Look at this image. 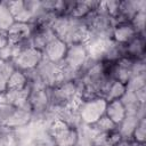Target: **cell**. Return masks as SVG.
<instances>
[{
    "mask_svg": "<svg viewBox=\"0 0 146 146\" xmlns=\"http://www.w3.org/2000/svg\"><path fill=\"white\" fill-rule=\"evenodd\" d=\"M11 47V59L14 67L16 70L23 71L25 73L32 72L38 68V66L43 60V52L31 46V43H24L21 46Z\"/></svg>",
    "mask_w": 146,
    "mask_h": 146,
    "instance_id": "obj_1",
    "label": "cell"
},
{
    "mask_svg": "<svg viewBox=\"0 0 146 146\" xmlns=\"http://www.w3.org/2000/svg\"><path fill=\"white\" fill-rule=\"evenodd\" d=\"M48 135L54 146H78L80 139L78 129L62 117L55 119L50 123Z\"/></svg>",
    "mask_w": 146,
    "mask_h": 146,
    "instance_id": "obj_2",
    "label": "cell"
},
{
    "mask_svg": "<svg viewBox=\"0 0 146 146\" xmlns=\"http://www.w3.org/2000/svg\"><path fill=\"white\" fill-rule=\"evenodd\" d=\"M107 100L102 96H95L82 99L76 108V114L80 121L87 125L92 127L102 116L105 115Z\"/></svg>",
    "mask_w": 146,
    "mask_h": 146,
    "instance_id": "obj_3",
    "label": "cell"
},
{
    "mask_svg": "<svg viewBox=\"0 0 146 146\" xmlns=\"http://www.w3.org/2000/svg\"><path fill=\"white\" fill-rule=\"evenodd\" d=\"M89 60V49L86 43H73L67 48L66 56L62 65L72 73H81Z\"/></svg>",
    "mask_w": 146,
    "mask_h": 146,
    "instance_id": "obj_4",
    "label": "cell"
},
{
    "mask_svg": "<svg viewBox=\"0 0 146 146\" xmlns=\"http://www.w3.org/2000/svg\"><path fill=\"white\" fill-rule=\"evenodd\" d=\"M34 32V26L31 23L14 22L11 26L7 30V36L9 46L16 47L24 43H29L31 36Z\"/></svg>",
    "mask_w": 146,
    "mask_h": 146,
    "instance_id": "obj_5",
    "label": "cell"
},
{
    "mask_svg": "<svg viewBox=\"0 0 146 146\" xmlns=\"http://www.w3.org/2000/svg\"><path fill=\"white\" fill-rule=\"evenodd\" d=\"M67 43L58 38H52L43 48V58L54 64V65H60L64 62V58L67 52Z\"/></svg>",
    "mask_w": 146,
    "mask_h": 146,
    "instance_id": "obj_6",
    "label": "cell"
},
{
    "mask_svg": "<svg viewBox=\"0 0 146 146\" xmlns=\"http://www.w3.org/2000/svg\"><path fill=\"white\" fill-rule=\"evenodd\" d=\"M137 35H139V33L136 31V29L130 22H121L114 24L111 33V40L116 46L123 47L130 41H132Z\"/></svg>",
    "mask_w": 146,
    "mask_h": 146,
    "instance_id": "obj_7",
    "label": "cell"
},
{
    "mask_svg": "<svg viewBox=\"0 0 146 146\" xmlns=\"http://www.w3.org/2000/svg\"><path fill=\"white\" fill-rule=\"evenodd\" d=\"M100 1H67V16L74 19H86L91 13L98 9Z\"/></svg>",
    "mask_w": 146,
    "mask_h": 146,
    "instance_id": "obj_8",
    "label": "cell"
},
{
    "mask_svg": "<svg viewBox=\"0 0 146 146\" xmlns=\"http://www.w3.org/2000/svg\"><path fill=\"white\" fill-rule=\"evenodd\" d=\"M29 105L31 107L32 113H43L48 110L50 105L49 98V90L48 88H38L36 90L32 88L31 95L29 98Z\"/></svg>",
    "mask_w": 146,
    "mask_h": 146,
    "instance_id": "obj_9",
    "label": "cell"
},
{
    "mask_svg": "<svg viewBox=\"0 0 146 146\" xmlns=\"http://www.w3.org/2000/svg\"><path fill=\"white\" fill-rule=\"evenodd\" d=\"M105 115L119 128L128 115V108L123 99H114L107 102Z\"/></svg>",
    "mask_w": 146,
    "mask_h": 146,
    "instance_id": "obj_10",
    "label": "cell"
},
{
    "mask_svg": "<svg viewBox=\"0 0 146 146\" xmlns=\"http://www.w3.org/2000/svg\"><path fill=\"white\" fill-rule=\"evenodd\" d=\"M145 47V35L139 34L128 44L121 47L122 56H127L133 60H144Z\"/></svg>",
    "mask_w": 146,
    "mask_h": 146,
    "instance_id": "obj_11",
    "label": "cell"
},
{
    "mask_svg": "<svg viewBox=\"0 0 146 146\" xmlns=\"http://www.w3.org/2000/svg\"><path fill=\"white\" fill-rule=\"evenodd\" d=\"M32 115L33 113L31 111L30 105L24 106V107H17L15 112L13 113V115L8 119V121L2 127L8 128V129H16V128L25 127L30 123Z\"/></svg>",
    "mask_w": 146,
    "mask_h": 146,
    "instance_id": "obj_12",
    "label": "cell"
},
{
    "mask_svg": "<svg viewBox=\"0 0 146 146\" xmlns=\"http://www.w3.org/2000/svg\"><path fill=\"white\" fill-rule=\"evenodd\" d=\"M32 86L26 87L22 90H7L2 94L3 99L15 107H24L29 105V98L31 95Z\"/></svg>",
    "mask_w": 146,
    "mask_h": 146,
    "instance_id": "obj_13",
    "label": "cell"
},
{
    "mask_svg": "<svg viewBox=\"0 0 146 146\" xmlns=\"http://www.w3.org/2000/svg\"><path fill=\"white\" fill-rule=\"evenodd\" d=\"M123 139L124 138L119 129L112 132H95L91 139V146H114Z\"/></svg>",
    "mask_w": 146,
    "mask_h": 146,
    "instance_id": "obj_14",
    "label": "cell"
},
{
    "mask_svg": "<svg viewBox=\"0 0 146 146\" xmlns=\"http://www.w3.org/2000/svg\"><path fill=\"white\" fill-rule=\"evenodd\" d=\"M128 91H129L128 84H124L115 80H110L102 97H104L107 102L114 99H123L128 94Z\"/></svg>",
    "mask_w": 146,
    "mask_h": 146,
    "instance_id": "obj_15",
    "label": "cell"
},
{
    "mask_svg": "<svg viewBox=\"0 0 146 146\" xmlns=\"http://www.w3.org/2000/svg\"><path fill=\"white\" fill-rule=\"evenodd\" d=\"M29 86H31L29 74L15 68L8 78V89L7 90H22Z\"/></svg>",
    "mask_w": 146,
    "mask_h": 146,
    "instance_id": "obj_16",
    "label": "cell"
},
{
    "mask_svg": "<svg viewBox=\"0 0 146 146\" xmlns=\"http://www.w3.org/2000/svg\"><path fill=\"white\" fill-rule=\"evenodd\" d=\"M131 140L140 144H145L146 141V119L145 116H140L136 122L132 131H131Z\"/></svg>",
    "mask_w": 146,
    "mask_h": 146,
    "instance_id": "obj_17",
    "label": "cell"
},
{
    "mask_svg": "<svg viewBox=\"0 0 146 146\" xmlns=\"http://www.w3.org/2000/svg\"><path fill=\"white\" fill-rule=\"evenodd\" d=\"M95 132H112L116 129H119L106 115L102 116L92 127H90Z\"/></svg>",
    "mask_w": 146,
    "mask_h": 146,
    "instance_id": "obj_18",
    "label": "cell"
},
{
    "mask_svg": "<svg viewBox=\"0 0 146 146\" xmlns=\"http://www.w3.org/2000/svg\"><path fill=\"white\" fill-rule=\"evenodd\" d=\"M14 18L9 11V9L7 8L5 2H0V30L1 31H6L11 26V24L14 23Z\"/></svg>",
    "mask_w": 146,
    "mask_h": 146,
    "instance_id": "obj_19",
    "label": "cell"
},
{
    "mask_svg": "<svg viewBox=\"0 0 146 146\" xmlns=\"http://www.w3.org/2000/svg\"><path fill=\"white\" fill-rule=\"evenodd\" d=\"M145 19H146V10L141 9L133 16V18L130 22L133 25V27L136 29V31L141 35H145V33H144V31H145Z\"/></svg>",
    "mask_w": 146,
    "mask_h": 146,
    "instance_id": "obj_20",
    "label": "cell"
},
{
    "mask_svg": "<svg viewBox=\"0 0 146 146\" xmlns=\"http://www.w3.org/2000/svg\"><path fill=\"white\" fill-rule=\"evenodd\" d=\"M14 70H15V67L10 60L0 57V73H7L10 75Z\"/></svg>",
    "mask_w": 146,
    "mask_h": 146,
    "instance_id": "obj_21",
    "label": "cell"
},
{
    "mask_svg": "<svg viewBox=\"0 0 146 146\" xmlns=\"http://www.w3.org/2000/svg\"><path fill=\"white\" fill-rule=\"evenodd\" d=\"M8 78H9V74L0 73V95L5 94L8 89Z\"/></svg>",
    "mask_w": 146,
    "mask_h": 146,
    "instance_id": "obj_22",
    "label": "cell"
},
{
    "mask_svg": "<svg viewBox=\"0 0 146 146\" xmlns=\"http://www.w3.org/2000/svg\"><path fill=\"white\" fill-rule=\"evenodd\" d=\"M7 47H9V41H8L7 32L0 30V51L6 49Z\"/></svg>",
    "mask_w": 146,
    "mask_h": 146,
    "instance_id": "obj_23",
    "label": "cell"
},
{
    "mask_svg": "<svg viewBox=\"0 0 146 146\" xmlns=\"http://www.w3.org/2000/svg\"><path fill=\"white\" fill-rule=\"evenodd\" d=\"M127 146H145V144H140V143H136V141L129 140L127 143Z\"/></svg>",
    "mask_w": 146,
    "mask_h": 146,
    "instance_id": "obj_24",
    "label": "cell"
}]
</instances>
